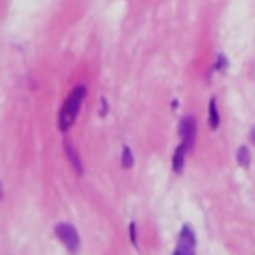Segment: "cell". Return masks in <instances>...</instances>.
<instances>
[{"mask_svg": "<svg viewBox=\"0 0 255 255\" xmlns=\"http://www.w3.org/2000/svg\"><path fill=\"white\" fill-rule=\"evenodd\" d=\"M122 165H124V167H131V165H133V155H131L129 145H124V151H122Z\"/></svg>", "mask_w": 255, "mask_h": 255, "instance_id": "cell-9", "label": "cell"}, {"mask_svg": "<svg viewBox=\"0 0 255 255\" xmlns=\"http://www.w3.org/2000/svg\"><path fill=\"white\" fill-rule=\"evenodd\" d=\"M179 133H181V143H185L187 147H191L193 145V139H195V120L191 116H187V118L181 120Z\"/></svg>", "mask_w": 255, "mask_h": 255, "instance_id": "cell-4", "label": "cell"}, {"mask_svg": "<svg viewBox=\"0 0 255 255\" xmlns=\"http://www.w3.org/2000/svg\"><path fill=\"white\" fill-rule=\"evenodd\" d=\"M0 197H2V187H0Z\"/></svg>", "mask_w": 255, "mask_h": 255, "instance_id": "cell-10", "label": "cell"}, {"mask_svg": "<svg viewBox=\"0 0 255 255\" xmlns=\"http://www.w3.org/2000/svg\"><path fill=\"white\" fill-rule=\"evenodd\" d=\"M56 235L60 237V241L64 243V247L70 253H76L80 249V237H78V231L72 223H58L56 225Z\"/></svg>", "mask_w": 255, "mask_h": 255, "instance_id": "cell-2", "label": "cell"}, {"mask_svg": "<svg viewBox=\"0 0 255 255\" xmlns=\"http://www.w3.org/2000/svg\"><path fill=\"white\" fill-rule=\"evenodd\" d=\"M173 255H195V235L189 225H183Z\"/></svg>", "mask_w": 255, "mask_h": 255, "instance_id": "cell-3", "label": "cell"}, {"mask_svg": "<svg viewBox=\"0 0 255 255\" xmlns=\"http://www.w3.org/2000/svg\"><path fill=\"white\" fill-rule=\"evenodd\" d=\"M209 126H211V129H217V126H219V112H217L215 98L209 102Z\"/></svg>", "mask_w": 255, "mask_h": 255, "instance_id": "cell-7", "label": "cell"}, {"mask_svg": "<svg viewBox=\"0 0 255 255\" xmlns=\"http://www.w3.org/2000/svg\"><path fill=\"white\" fill-rule=\"evenodd\" d=\"M187 145L185 143H179L177 147H175V153H173V171L175 173H181V169H183V163H185V153H187Z\"/></svg>", "mask_w": 255, "mask_h": 255, "instance_id": "cell-5", "label": "cell"}, {"mask_svg": "<svg viewBox=\"0 0 255 255\" xmlns=\"http://www.w3.org/2000/svg\"><path fill=\"white\" fill-rule=\"evenodd\" d=\"M84 98H86V86H76V88L70 92V96L66 98L64 106H62V110H60V116H58V128H60L62 131L70 129L72 124L76 122Z\"/></svg>", "mask_w": 255, "mask_h": 255, "instance_id": "cell-1", "label": "cell"}, {"mask_svg": "<svg viewBox=\"0 0 255 255\" xmlns=\"http://www.w3.org/2000/svg\"><path fill=\"white\" fill-rule=\"evenodd\" d=\"M249 159H251V153H249L247 145H241L239 151H237V161H239L241 165H249Z\"/></svg>", "mask_w": 255, "mask_h": 255, "instance_id": "cell-8", "label": "cell"}, {"mask_svg": "<svg viewBox=\"0 0 255 255\" xmlns=\"http://www.w3.org/2000/svg\"><path fill=\"white\" fill-rule=\"evenodd\" d=\"M64 149H66V155H68V159L72 161L74 169H76L78 173H82V161H80V157H78V153H76V147H74L70 141H66V143H64Z\"/></svg>", "mask_w": 255, "mask_h": 255, "instance_id": "cell-6", "label": "cell"}]
</instances>
